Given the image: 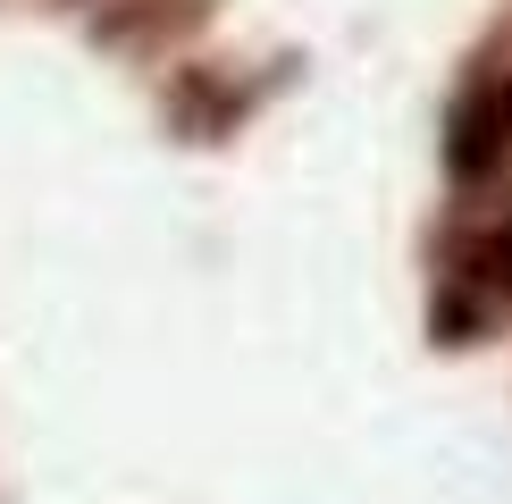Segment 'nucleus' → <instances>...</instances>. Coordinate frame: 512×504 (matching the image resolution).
<instances>
[]
</instances>
